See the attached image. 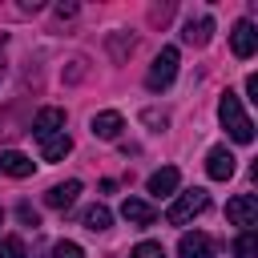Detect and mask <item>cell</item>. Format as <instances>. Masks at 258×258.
Returning <instances> with one entry per match:
<instances>
[{"instance_id":"cell-13","label":"cell","mask_w":258,"mask_h":258,"mask_svg":"<svg viewBox=\"0 0 258 258\" xmlns=\"http://www.w3.org/2000/svg\"><path fill=\"white\" fill-rule=\"evenodd\" d=\"M0 169L12 173V177H28L32 173V157H24L20 149H8V153H0Z\"/></svg>"},{"instance_id":"cell-23","label":"cell","mask_w":258,"mask_h":258,"mask_svg":"<svg viewBox=\"0 0 258 258\" xmlns=\"http://www.w3.org/2000/svg\"><path fill=\"white\" fill-rule=\"evenodd\" d=\"M56 16L64 20V16H77V4H56Z\"/></svg>"},{"instance_id":"cell-22","label":"cell","mask_w":258,"mask_h":258,"mask_svg":"<svg viewBox=\"0 0 258 258\" xmlns=\"http://www.w3.org/2000/svg\"><path fill=\"white\" fill-rule=\"evenodd\" d=\"M246 93H250V101H258V77H254V73L246 77Z\"/></svg>"},{"instance_id":"cell-18","label":"cell","mask_w":258,"mask_h":258,"mask_svg":"<svg viewBox=\"0 0 258 258\" xmlns=\"http://www.w3.org/2000/svg\"><path fill=\"white\" fill-rule=\"evenodd\" d=\"M0 258H28V250H24V242L20 238H0Z\"/></svg>"},{"instance_id":"cell-1","label":"cell","mask_w":258,"mask_h":258,"mask_svg":"<svg viewBox=\"0 0 258 258\" xmlns=\"http://www.w3.org/2000/svg\"><path fill=\"white\" fill-rule=\"evenodd\" d=\"M218 121H222V129L238 141V145H250L254 141V121L242 113V101H238V93H222V101H218Z\"/></svg>"},{"instance_id":"cell-8","label":"cell","mask_w":258,"mask_h":258,"mask_svg":"<svg viewBox=\"0 0 258 258\" xmlns=\"http://www.w3.org/2000/svg\"><path fill=\"white\" fill-rule=\"evenodd\" d=\"M230 44H234V56H254V48H258V32H254V24L250 20H238L234 24V32H230Z\"/></svg>"},{"instance_id":"cell-15","label":"cell","mask_w":258,"mask_h":258,"mask_svg":"<svg viewBox=\"0 0 258 258\" xmlns=\"http://www.w3.org/2000/svg\"><path fill=\"white\" fill-rule=\"evenodd\" d=\"M210 32H214V20H210V16H202V20H198V24H194V20H189V24H185V32H181V36H185V40H189V44H206V40H210Z\"/></svg>"},{"instance_id":"cell-7","label":"cell","mask_w":258,"mask_h":258,"mask_svg":"<svg viewBox=\"0 0 258 258\" xmlns=\"http://www.w3.org/2000/svg\"><path fill=\"white\" fill-rule=\"evenodd\" d=\"M177 254H181V258H214L218 250H214L210 234L194 230V234H181V242H177Z\"/></svg>"},{"instance_id":"cell-9","label":"cell","mask_w":258,"mask_h":258,"mask_svg":"<svg viewBox=\"0 0 258 258\" xmlns=\"http://www.w3.org/2000/svg\"><path fill=\"white\" fill-rule=\"evenodd\" d=\"M121 129H125V121H121V113H113V109H105V113H97V117L89 121V133L101 137V141H113Z\"/></svg>"},{"instance_id":"cell-12","label":"cell","mask_w":258,"mask_h":258,"mask_svg":"<svg viewBox=\"0 0 258 258\" xmlns=\"http://www.w3.org/2000/svg\"><path fill=\"white\" fill-rule=\"evenodd\" d=\"M177 181H181V173H177L173 165H165V169L149 173V194H153V198H169V194L177 189Z\"/></svg>"},{"instance_id":"cell-4","label":"cell","mask_w":258,"mask_h":258,"mask_svg":"<svg viewBox=\"0 0 258 258\" xmlns=\"http://www.w3.org/2000/svg\"><path fill=\"white\" fill-rule=\"evenodd\" d=\"M226 218H230L234 226L250 230V226L258 222V198H254V194H238V198H230V202H226Z\"/></svg>"},{"instance_id":"cell-3","label":"cell","mask_w":258,"mask_h":258,"mask_svg":"<svg viewBox=\"0 0 258 258\" xmlns=\"http://www.w3.org/2000/svg\"><path fill=\"white\" fill-rule=\"evenodd\" d=\"M173 77H177V48H161V52L153 56L149 73H145V85H149L153 93H161V89L173 85Z\"/></svg>"},{"instance_id":"cell-11","label":"cell","mask_w":258,"mask_h":258,"mask_svg":"<svg viewBox=\"0 0 258 258\" xmlns=\"http://www.w3.org/2000/svg\"><path fill=\"white\" fill-rule=\"evenodd\" d=\"M77 194H81V181H60V185H52V189L44 194V206H48V210H69V206L77 202Z\"/></svg>"},{"instance_id":"cell-6","label":"cell","mask_w":258,"mask_h":258,"mask_svg":"<svg viewBox=\"0 0 258 258\" xmlns=\"http://www.w3.org/2000/svg\"><path fill=\"white\" fill-rule=\"evenodd\" d=\"M206 173H210L214 181H230V177H234V153H230L226 145H214V149L206 153Z\"/></svg>"},{"instance_id":"cell-20","label":"cell","mask_w":258,"mask_h":258,"mask_svg":"<svg viewBox=\"0 0 258 258\" xmlns=\"http://www.w3.org/2000/svg\"><path fill=\"white\" fill-rule=\"evenodd\" d=\"M52 258H85V250L77 242H56L52 246Z\"/></svg>"},{"instance_id":"cell-21","label":"cell","mask_w":258,"mask_h":258,"mask_svg":"<svg viewBox=\"0 0 258 258\" xmlns=\"http://www.w3.org/2000/svg\"><path fill=\"white\" fill-rule=\"evenodd\" d=\"M16 214H20V222H24V226H40V218H36V210H32L28 202H20V206H16Z\"/></svg>"},{"instance_id":"cell-24","label":"cell","mask_w":258,"mask_h":258,"mask_svg":"<svg viewBox=\"0 0 258 258\" xmlns=\"http://www.w3.org/2000/svg\"><path fill=\"white\" fill-rule=\"evenodd\" d=\"M0 222H4V210H0Z\"/></svg>"},{"instance_id":"cell-17","label":"cell","mask_w":258,"mask_h":258,"mask_svg":"<svg viewBox=\"0 0 258 258\" xmlns=\"http://www.w3.org/2000/svg\"><path fill=\"white\" fill-rule=\"evenodd\" d=\"M85 230H93V234L97 230H109V210L105 206H89L85 210Z\"/></svg>"},{"instance_id":"cell-10","label":"cell","mask_w":258,"mask_h":258,"mask_svg":"<svg viewBox=\"0 0 258 258\" xmlns=\"http://www.w3.org/2000/svg\"><path fill=\"white\" fill-rule=\"evenodd\" d=\"M121 218H125L129 226H153L157 210H153L149 202H141V198H125V202H121Z\"/></svg>"},{"instance_id":"cell-5","label":"cell","mask_w":258,"mask_h":258,"mask_svg":"<svg viewBox=\"0 0 258 258\" xmlns=\"http://www.w3.org/2000/svg\"><path fill=\"white\" fill-rule=\"evenodd\" d=\"M56 133H64V109H40L36 113V121H32V137L36 141H48V137H56Z\"/></svg>"},{"instance_id":"cell-2","label":"cell","mask_w":258,"mask_h":258,"mask_svg":"<svg viewBox=\"0 0 258 258\" xmlns=\"http://www.w3.org/2000/svg\"><path fill=\"white\" fill-rule=\"evenodd\" d=\"M206 206H210V194L194 185V189L177 194V202H173V206L165 210V222H169V226H185V222H194V218H198V214H202Z\"/></svg>"},{"instance_id":"cell-25","label":"cell","mask_w":258,"mask_h":258,"mask_svg":"<svg viewBox=\"0 0 258 258\" xmlns=\"http://www.w3.org/2000/svg\"><path fill=\"white\" fill-rule=\"evenodd\" d=\"M0 73H4V69H0Z\"/></svg>"},{"instance_id":"cell-16","label":"cell","mask_w":258,"mask_h":258,"mask_svg":"<svg viewBox=\"0 0 258 258\" xmlns=\"http://www.w3.org/2000/svg\"><path fill=\"white\" fill-rule=\"evenodd\" d=\"M234 258H258V234H254V230H242V234H238Z\"/></svg>"},{"instance_id":"cell-14","label":"cell","mask_w":258,"mask_h":258,"mask_svg":"<svg viewBox=\"0 0 258 258\" xmlns=\"http://www.w3.org/2000/svg\"><path fill=\"white\" fill-rule=\"evenodd\" d=\"M69 149H73L69 133H56V137L40 141V153H44V161H60V157H69Z\"/></svg>"},{"instance_id":"cell-19","label":"cell","mask_w":258,"mask_h":258,"mask_svg":"<svg viewBox=\"0 0 258 258\" xmlns=\"http://www.w3.org/2000/svg\"><path fill=\"white\" fill-rule=\"evenodd\" d=\"M129 258H165V250H161V242H141V246H133Z\"/></svg>"}]
</instances>
